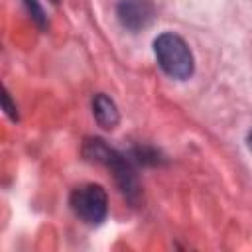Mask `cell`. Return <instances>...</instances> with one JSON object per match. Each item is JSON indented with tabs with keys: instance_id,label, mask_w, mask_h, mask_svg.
Returning <instances> with one entry per match:
<instances>
[{
	"instance_id": "8fae6325",
	"label": "cell",
	"mask_w": 252,
	"mask_h": 252,
	"mask_svg": "<svg viewBox=\"0 0 252 252\" xmlns=\"http://www.w3.org/2000/svg\"><path fill=\"white\" fill-rule=\"evenodd\" d=\"M51 2H53V4H57V2H59V0H51Z\"/></svg>"
},
{
	"instance_id": "7a4b0ae2",
	"label": "cell",
	"mask_w": 252,
	"mask_h": 252,
	"mask_svg": "<svg viewBox=\"0 0 252 252\" xmlns=\"http://www.w3.org/2000/svg\"><path fill=\"white\" fill-rule=\"evenodd\" d=\"M69 205L73 213L85 222V224H100L106 219L108 213V197L106 191L96 183H85L77 189H73Z\"/></svg>"
},
{
	"instance_id": "5b68a950",
	"label": "cell",
	"mask_w": 252,
	"mask_h": 252,
	"mask_svg": "<svg viewBox=\"0 0 252 252\" xmlns=\"http://www.w3.org/2000/svg\"><path fill=\"white\" fill-rule=\"evenodd\" d=\"M93 114H94V120L98 122L100 128L104 130H114L120 122V114H118V108L114 104L112 98H108L104 93H98L94 94L93 98Z\"/></svg>"
},
{
	"instance_id": "8992f818",
	"label": "cell",
	"mask_w": 252,
	"mask_h": 252,
	"mask_svg": "<svg viewBox=\"0 0 252 252\" xmlns=\"http://www.w3.org/2000/svg\"><path fill=\"white\" fill-rule=\"evenodd\" d=\"M83 158L87 159V161H91V163H98V165H104V167H108L110 165V161L116 158V150H112L104 140H100V138H87L85 142H83Z\"/></svg>"
},
{
	"instance_id": "30bf717a",
	"label": "cell",
	"mask_w": 252,
	"mask_h": 252,
	"mask_svg": "<svg viewBox=\"0 0 252 252\" xmlns=\"http://www.w3.org/2000/svg\"><path fill=\"white\" fill-rule=\"evenodd\" d=\"M246 142H248V148H250V152H252V130L248 132V138H246Z\"/></svg>"
},
{
	"instance_id": "52a82bcc",
	"label": "cell",
	"mask_w": 252,
	"mask_h": 252,
	"mask_svg": "<svg viewBox=\"0 0 252 252\" xmlns=\"http://www.w3.org/2000/svg\"><path fill=\"white\" fill-rule=\"evenodd\" d=\"M132 161H138V163H144V165H158L161 161L159 158V152H156L154 148H134L132 152Z\"/></svg>"
},
{
	"instance_id": "ba28073f",
	"label": "cell",
	"mask_w": 252,
	"mask_h": 252,
	"mask_svg": "<svg viewBox=\"0 0 252 252\" xmlns=\"http://www.w3.org/2000/svg\"><path fill=\"white\" fill-rule=\"evenodd\" d=\"M24 4H26V8H28L30 16L33 18V22H35L39 28H45V26H47V20H45V14H43L41 6L37 4V0H24Z\"/></svg>"
},
{
	"instance_id": "9c48e42d",
	"label": "cell",
	"mask_w": 252,
	"mask_h": 252,
	"mask_svg": "<svg viewBox=\"0 0 252 252\" xmlns=\"http://www.w3.org/2000/svg\"><path fill=\"white\" fill-rule=\"evenodd\" d=\"M2 104H4V110H6V114L12 118V120H18V112H16V106L12 104V100H10V93L4 89V94H2Z\"/></svg>"
},
{
	"instance_id": "277c9868",
	"label": "cell",
	"mask_w": 252,
	"mask_h": 252,
	"mask_svg": "<svg viewBox=\"0 0 252 252\" xmlns=\"http://www.w3.org/2000/svg\"><path fill=\"white\" fill-rule=\"evenodd\" d=\"M108 169L112 171L114 181H116L118 189L122 191V195L130 203H138V199L142 195V189H140V181H138V175L134 171L132 159L122 156V154H116V158L110 161Z\"/></svg>"
},
{
	"instance_id": "3957f363",
	"label": "cell",
	"mask_w": 252,
	"mask_h": 252,
	"mask_svg": "<svg viewBox=\"0 0 252 252\" xmlns=\"http://www.w3.org/2000/svg\"><path fill=\"white\" fill-rule=\"evenodd\" d=\"M154 4L152 0H120L116 6V16L120 24L130 32H140L148 28L154 20Z\"/></svg>"
},
{
	"instance_id": "6da1fadb",
	"label": "cell",
	"mask_w": 252,
	"mask_h": 252,
	"mask_svg": "<svg viewBox=\"0 0 252 252\" xmlns=\"http://www.w3.org/2000/svg\"><path fill=\"white\" fill-rule=\"evenodd\" d=\"M154 51L159 67L173 79H189L195 69L189 45L175 33H161L154 41Z\"/></svg>"
}]
</instances>
